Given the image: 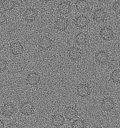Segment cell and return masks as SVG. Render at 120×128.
<instances>
[{"label":"cell","mask_w":120,"mask_h":128,"mask_svg":"<svg viewBox=\"0 0 120 128\" xmlns=\"http://www.w3.org/2000/svg\"><path fill=\"white\" fill-rule=\"evenodd\" d=\"M39 48L43 51H47L50 49L53 45V42L50 38L43 36L39 38L38 42Z\"/></svg>","instance_id":"cell-1"},{"label":"cell","mask_w":120,"mask_h":128,"mask_svg":"<svg viewBox=\"0 0 120 128\" xmlns=\"http://www.w3.org/2000/svg\"><path fill=\"white\" fill-rule=\"evenodd\" d=\"M115 104L112 98H106L103 100L101 103V108L103 110L106 112H110L114 108Z\"/></svg>","instance_id":"cell-9"},{"label":"cell","mask_w":120,"mask_h":128,"mask_svg":"<svg viewBox=\"0 0 120 128\" xmlns=\"http://www.w3.org/2000/svg\"><path fill=\"white\" fill-rule=\"evenodd\" d=\"M113 9L116 14H120V0L115 2L113 6Z\"/></svg>","instance_id":"cell-24"},{"label":"cell","mask_w":120,"mask_h":128,"mask_svg":"<svg viewBox=\"0 0 120 128\" xmlns=\"http://www.w3.org/2000/svg\"><path fill=\"white\" fill-rule=\"evenodd\" d=\"M6 128H19L18 126H17V124H14L11 123L7 125V126L6 127Z\"/></svg>","instance_id":"cell-26"},{"label":"cell","mask_w":120,"mask_h":128,"mask_svg":"<svg viewBox=\"0 0 120 128\" xmlns=\"http://www.w3.org/2000/svg\"><path fill=\"white\" fill-rule=\"evenodd\" d=\"M8 66L7 62L4 59H0V72L5 71Z\"/></svg>","instance_id":"cell-23"},{"label":"cell","mask_w":120,"mask_h":128,"mask_svg":"<svg viewBox=\"0 0 120 128\" xmlns=\"http://www.w3.org/2000/svg\"><path fill=\"white\" fill-rule=\"evenodd\" d=\"M109 59V56L108 53L103 50L98 52L95 54V60L99 64H105L108 61Z\"/></svg>","instance_id":"cell-15"},{"label":"cell","mask_w":120,"mask_h":128,"mask_svg":"<svg viewBox=\"0 0 120 128\" xmlns=\"http://www.w3.org/2000/svg\"><path fill=\"white\" fill-rule=\"evenodd\" d=\"M41 2H49L50 0H40Z\"/></svg>","instance_id":"cell-29"},{"label":"cell","mask_w":120,"mask_h":128,"mask_svg":"<svg viewBox=\"0 0 120 128\" xmlns=\"http://www.w3.org/2000/svg\"></svg>","instance_id":"cell-31"},{"label":"cell","mask_w":120,"mask_h":128,"mask_svg":"<svg viewBox=\"0 0 120 128\" xmlns=\"http://www.w3.org/2000/svg\"><path fill=\"white\" fill-rule=\"evenodd\" d=\"M26 80L30 86H36L41 82V77L38 73L32 72L27 74Z\"/></svg>","instance_id":"cell-6"},{"label":"cell","mask_w":120,"mask_h":128,"mask_svg":"<svg viewBox=\"0 0 120 128\" xmlns=\"http://www.w3.org/2000/svg\"><path fill=\"white\" fill-rule=\"evenodd\" d=\"M65 119L61 114L57 113L52 115L51 117V122L52 125L57 128H60L64 126Z\"/></svg>","instance_id":"cell-7"},{"label":"cell","mask_w":120,"mask_h":128,"mask_svg":"<svg viewBox=\"0 0 120 128\" xmlns=\"http://www.w3.org/2000/svg\"><path fill=\"white\" fill-rule=\"evenodd\" d=\"M21 114L25 116H29L35 112V108L33 104L30 102H26L21 104L20 108Z\"/></svg>","instance_id":"cell-2"},{"label":"cell","mask_w":120,"mask_h":128,"mask_svg":"<svg viewBox=\"0 0 120 128\" xmlns=\"http://www.w3.org/2000/svg\"><path fill=\"white\" fill-rule=\"evenodd\" d=\"M89 20L86 16L84 15H80L74 20V25L77 28H85L89 24Z\"/></svg>","instance_id":"cell-11"},{"label":"cell","mask_w":120,"mask_h":128,"mask_svg":"<svg viewBox=\"0 0 120 128\" xmlns=\"http://www.w3.org/2000/svg\"><path fill=\"white\" fill-rule=\"evenodd\" d=\"M111 80L115 83H120V70L115 69L110 75Z\"/></svg>","instance_id":"cell-21"},{"label":"cell","mask_w":120,"mask_h":128,"mask_svg":"<svg viewBox=\"0 0 120 128\" xmlns=\"http://www.w3.org/2000/svg\"><path fill=\"white\" fill-rule=\"evenodd\" d=\"M68 54L71 60L73 61H78L81 59L83 53L82 50L79 48L73 46L68 50Z\"/></svg>","instance_id":"cell-3"},{"label":"cell","mask_w":120,"mask_h":128,"mask_svg":"<svg viewBox=\"0 0 120 128\" xmlns=\"http://www.w3.org/2000/svg\"><path fill=\"white\" fill-rule=\"evenodd\" d=\"M76 9L79 13L87 12L89 8V2L87 0H78L75 3Z\"/></svg>","instance_id":"cell-18"},{"label":"cell","mask_w":120,"mask_h":128,"mask_svg":"<svg viewBox=\"0 0 120 128\" xmlns=\"http://www.w3.org/2000/svg\"><path fill=\"white\" fill-rule=\"evenodd\" d=\"M69 22L67 19L64 18H58L56 20L55 26L57 30L60 31H65L68 28Z\"/></svg>","instance_id":"cell-8"},{"label":"cell","mask_w":120,"mask_h":128,"mask_svg":"<svg viewBox=\"0 0 120 128\" xmlns=\"http://www.w3.org/2000/svg\"><path fill=\"white\" fill-rule=\"evenodd\" d=\"M6 21V16L4 13L0 12V25L4 24Z\"/></svg>","instance_id":"cell-25"},{"label":"cell","mask_w":120,"mask_h":128,"mask_svg":"<svg viewBox=\"0 0 120 128\" xmlns=\"http://www.w3.org/2000/svg\"><path fill=\"white\" fill-rule=\"evenodd\" d=\"M38 15V12L36 9L30 8L25 10L23 14V16L26 21L32 22L35 21Z\"/></svg>","instance_id":"cell-5"},{"label":"cell","mask_w":120,"mask_h":128,"mask_svg":"<svg viewBox=\"0 0 120 128\" xmlns=\"http://www.w3.org/2000/svg\"><path fill=\"white\" fill-rule=\"evenodd\" d=\"M4 123L2 120H0V128H4Z\"/></svg>","instance_id":"cell-28"},{"label":"cell","mask_w":120,"mask_h":128,"mask_svg":"<svg viewBox=\"0 0 120 128\" xmlns=\"http://www.w3.org/2000/svg\"><path fill=\"white\" fill-rule=\"evenodd\" d=\"M107 14L102 9H98L95 10L92 14L93 20L98 23L103 22L107 18Z\"/></svg>","instance_id":"cell-14"},{"label":"cell","mask_w":120,"mask_h":128,"mask_svg":"<svg viewBox=\"0 0 120 128\" xmlns=\"http://www.w3.org/2000/svg\"><path fill=\"white\" fill-rule=\"evenodd\" d=\"M114 61V62H113V61H112L111 62H110L111 63L110 64V65H112V68H115L116 65H117L116 62L115 61ZM111 66H112V65H111Z\"/></svg>","instance_id":"cell-27"},{"label":"cell","mask_w":120,"mask_h":128,"mask_svg":"<svg viewBox=\"0 0 120 128\" xmlns=\"http://www.w3.org/2000/svg\"><path fill=\"white\" fill-rule=\"evenodd\" d=\"M117 128H120V126H118V127H117Z\"/></svg>","instance_id":"cell-30"},{"label":"cell","mask_w":120,"mask_h":128,"mask_svg":"<svg viewBox=\"0 0 120 128\" xmlns=\"http://www.w3.org/2000/svg\"><path fill=\"white\" fill-rule=\"evenodd\" d=\"M65 118L69 121L74 120L78 117V112L77 109L73 106H68L65 112Z\"/></svg>","instance_id":"cell-16"},{"label":"cell","mask_w":120,"mask_h":128,"mask_svg":"<svg viewBox=\"0 0 120 128\" xmlns=\"http://www.w3.org/2000/svg\"><path fill=\"white\" fill-rule=\"evenodd\" d=\"M10 48L12 54L15 56L23 54L24 51L23 46L19 42H16L12 44L10 46Z\"/></svg>","instance_id":"cell-17"},{"label":"cell","mask_w":120,"mask_h":128,"mask_svg":"<svg viewBox=\"0 0 120 128\" xmlns=\"http://www.w3.org/2000/svg\"><path fill=\"white\" fill-rule=\"evenodd\" d=\"M1 112L4 116L6 118L11 117L15 113V107L12 104L6 103L2 106Z\"/></svg>","instance_id":"cell-12"},{"label":"cell","mask_w":120,"mask_h":128,"mask_svg":"<svg viewBox=\"0 0 120 128\" xmlns=\"http://www.w3.org/2000/svg\"><path fill=\"white\" fill-rule=\"evenodd\" d=\"M87 36L85 33L80 32L76 35L74 38V42L78 46H82L85 45L87 42Z\"/></svg>","instance_id":"cell-19"},{"label":"cell","mask_w":120,"mask_h":128,"mask_svg":"<svg viewBox=\"0 0 120 128\" xmlns=\"http://www.w3.org/2000/svg\"><path fill=\"white\" fill-rule=\"evenodd\" d=\"M102 39L107 42H110L113 39L114 34L113 31L110 28L105 27L101 29L99 33Z\"/></svg>","instance_id":"cell-10"},{"label":"cell","mask_w":120,"mask_h":128,"mask_svg":"<svg viewBox=\"0 0 120 128\" xmlns=\"http://www.w3.org/2000/svg\"><path fill=\"white\" fill-rule=\"evenodd\" d=\"M15 7V2L13 0H3L1 4V7L5 12H11Z\"/></svg>","instance_id":"cell-20"},{"label":"cell","mask_w":120,"mask_h":128,"mask_svg":"<svg viewBox=\"0 0 120 128\" xmlns=\"http://www.w3.org/2000/svg\"><path fill=\"white\" fill-rule=\"evenodd\" d=\"M71 127L73 128H85V123L84 120L80 118L74 120L71 124Z\"/></svg>","instance_id":"cell-22"},{"label":"cell","mask_w":120,"mask_h":128,"mask_svg":"<svg viewBox=\"0 0 120 128\" xmlns=\"http://www.w3.org/2000/svg\"><path fill=\"white\" fill-rule=\"evenodd\" d=\"M57 11L60 14L67 15L71 12V5L69 2H61L57 6Z\"/></svg>","instance_id":"cell-13"},{"label":"cell","mask_w":120,"mask_h":128,"mask_svg":"<svg viewBox=\"0 0 120 128\" xmlns=\"http://www.w3.org/2000/svg\"><path fill=\"white\" fill-rule=\"evenodd\" d=\"M77 92L79 96L82 98H87L91 94V90L89 85L86 84H80L77 86Z\"/></svg>","instance_id":"cell-4"}]
</instances>
